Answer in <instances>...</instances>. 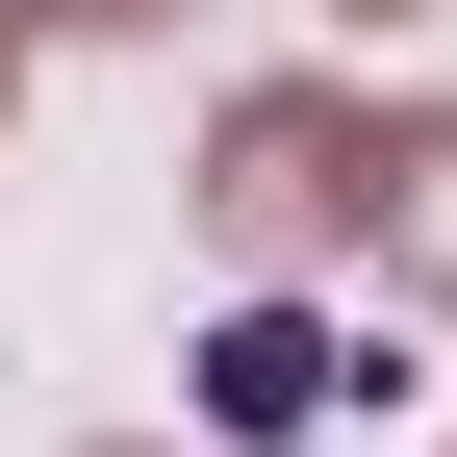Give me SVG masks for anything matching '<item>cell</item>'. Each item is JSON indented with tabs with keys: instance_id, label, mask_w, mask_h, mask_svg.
I'll return each mask as SVG.
<instances>
[{
	"instance_id": "cell-1",
	"label": "cell",
	"mask_w": 457,
	"mask_h": 457,
	"mask_svg": "<svg viewBox=\"0 0 457 457\" xmlns=\"http://www.w3.org/2000/svg\"><path fill=\"white\" fill-rule=\"evenodd\" d=\"M381 179H407V128H356V102H228L204 228L228 254H381Z\"/></svg>"
},
{
	"instance_id": "cell-2",
	"label": "cell",
	"mask_w": 457,
	"mask_h": 457,
	"mask_svg": "<svg viewBox=\"0 0 457 457\" xmlns=\"http://www.w3.org/2000/svg\"><path fill=\"white\" fill-rule=\"evenodd\" d=\"M330 381H356V356H330L305 305H228V330H204V432H228V457H279V432H330Z\"/></svg>"
},
{
	"instance_id": "cell-3",
	"label": "cell",
	"mask_w": 457,
	"mask_h": 457,
	"mask_svg": "<svg viewBox=\"0 0 457 457\" xmlns=\"http://www.w3.org/2000/svg\"><path fill=\"white\" fill-rule=\"evenodd\" d=\"M0 26H26V0H0ZM102 26H153V0H102Z\"/></svg>"
},
{
	"instance_id": "cell-4",
	"label": "cell",
	"mask_w": 457,
	"mask_h": 457,
	"mask_svg": "<svg viewBox=\"0 0 457 457\" xmlns=\"http://www.w3.org/2000/svg\"><path fill=\"white\" fill-rule=\"evenodd\" d=\"M0 102H26V26H0Z\"/></svg>"
},
{
	"instance_id": "cell-5",
	"label": "cell",
	"mask_w": 457,
	"mask_h": 457,
	"mask_svg": "<svg viewBox=\"0 0 457 457\" xmlns=\"http://www.w3.org/2000/svg\"><path fill=\"white\" fill-rule=\"evenodd\" d=\"M356 26H407V0H356Z\"/></svg>"
}]
</instances>
